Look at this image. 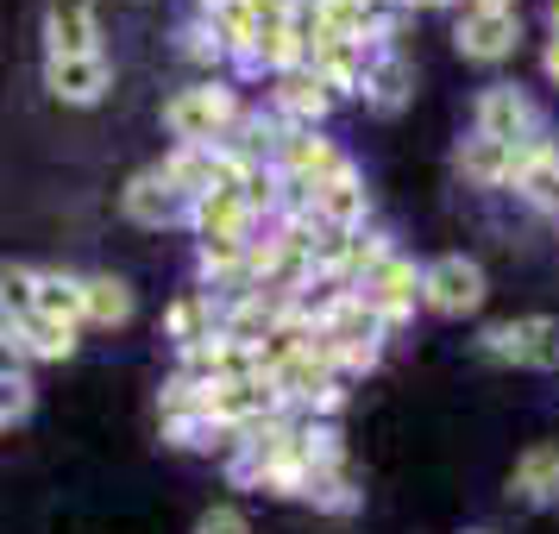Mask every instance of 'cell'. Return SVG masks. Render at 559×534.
<instances>
[{
  "label": "cell",
  "mask_w": 559,
  "mask_h": 534,
  "mask_svg": "<svg viewBox=\"0 0 559 534\" xmlns=\"http://www.w3.org/2000/svg\"><path fill=\"white\" fill-rule=\"evenodd\" d=\"M233 120H239V102L221 82H195V88H177L164 102V127L177 132V145H221Z\"/></svg>",
  "instance_id": "obj_1"
},
{
  "label": "cell",
  "mask_w": 559,
  "mask_h": 534,
  "mask_svg": "<svg viewBox=\"0 0 559 534\" xmlns=\"http://www.w3.org/2000/svg\"><path fill=\"white\" fill-rule=\"evenodd\" d=\"M484 353L522 365V371H559V321L554 315H522V321H497L484 333Z\"/></svg>",
  "instance_id": "obj_2"
},
{
  "label": "cell",
  "mask_w": 559,
  "mask_h": 534,
  "mask_svg": "<svg viewBox=\"0 0 559 534\" xmlns=\"http://www.w3.org/2000/svg\"><path fill=\"white\" fill-rule=\"evenodd\" d=\"M472 132H484V139H497V145H528V139H540L547 132V120H540V107L515 88V82H490L478 95V127Z\"/></svg>",
  "instance_id": "obj_3"
},
{
  "label": "cell",
  "mask_w": 559,
  "mask_h": 534,
  "mask_svg": "<svg viewBox=\"0 0 559 534\" xmlns=\"http://www.w3.org/2000/svg\"><path fill=\"white\" fill-rule=\"evenodd\" d=\"M296 207H302L314 227H328V233H358L365 227V214H371V195H365L358 170L346 164V170H333L328 182H314Z\"/></svg>",
  "instance_id": "obj_4"
},
{
  "label": "cell",
  "mask_w": 559,
  "mask_h": 534,
  "mask_svg": "<svg viewBox=\"0 0 559 534\" xmlns=\"http://www.w3.org/2000/svg\"><path fill=\"white\" fill-rule=\"evenodd\" d=\"M453 45L472 57V63H503V57H515V45H522V13H515V7H478V13H459Z\"/></svg>",
  "instance_id": "obj_5"
},
{
  "label": "cell",
  "mask_w": 559,
  "mask_h": 534,
  "mask_svg": "<svg viewBox=\"0 0 559 534\" xmlns=\"http://www.w3.org/2000/svg\"><path fill=\"white\" fill-rule=\"evenodd\" d=\"M421 302H428L433 315H472V308L484 302V271L465 252L433 258L428 271H421Z\"/></svg>",
  "instance_id": "obj_6"
},
{
  "label": "cell",
  "mask_w": 559,
  "mask_h": 534,
  "mask_svg": "<svg viewBox=\"0 0 559 534\" xmlns=\"http://www.w3.org/2000/svg\"><path fill=\"white\" fill-rule=\"evenodd\" d=\"M509 189H515L534 214H559V145H554V132H540V139H528V145H515Z\"/></svg>",
  "instance_id": "obj_7"
},
{
  "label": "cell",
  "mask_w": 559,
  "mask_h": 534,
  "mask_svg": "<svg viewBox=\"0 0 559 534\" xmlns=\"http://www.w3.org/2000/svg\"><path fill=\"white\" fill-rule=\"evenodd\" d=\"M358 296H365V308L378 315L383 328H396V321H408V315H415V302H421V271H415L408 258L390 252L371 277L358 283Z\"/></svg>",
  "instance_id": "obj_8"
},
{
  "label": "cell",
  "mask_w": 559,
  "mask_h": 534,
  "mask_svg": "<svg viewBox=\"0 0 559 534\" xmlns=\"http://www.w3.org/2000/svg\"><path fill=\"white\" fill-rule=\"evenodd\" d=\"M107 82H114V70H107L102 51L45 57V88H51L57 102H70V107H95L107 95Z\"/></svg>",
  "instance_id": "obj_9"
},
{
  "label": "cell",
  "mask_w": 559,
  "mask_h": 534,
  "mask_svg": "<svg viewBox=\"0 0 559 534\" xmlns=\"http://www.w3.org/2000/svg\"><path fill=\"white\" fill-rule=\"evenodd\" d=\"M120 207H127V221H139V227H177V221H189V195H177L170 177H164L157 164L127 182Z\"/></svg>",
  "instance_id": "obj_10"
},
{
  "label": "cell",
  "mask_w": 559,
  "mask_h": 534,
  "mask_svg": "<svg viewBox=\"0 0 559 534\" xmlns=\"http://www.w3.org/2000/svg\"><path fill=\"white\" fill-rule=\"evenodd\" d=\"M45 38H51V57H76V51H102L95 38V0H45Z\"/></svg>",
  "instance_id": "obj_11"
},
{
  "label": "cell",
  "mask_w": 559,
  "mask_h": 534,
  "mask_svg": "<svg viewBox=\"0 0 559 534\" xmlns=\"http://www.w3.org/2000/svg\"><path fill=\"white\" fill-rule=\"evenodd\" d=\"M333 102H340V95H333L314 70H289V76H277V114L289 120V127H314V120H328Z\"/></svg>",
  "instance_id": "obj_12"
},
{
  "label": "cell",
  "mask_w": 559,
  "mask_h": 534,
  "mask_svg": "<svg viewBox=\"0 0 559 534\" xmlns=\"http://www.w3.org/2000/svg\"><path fill=\"white\" fill-rule=\"evenodd\" d=\"M164 333L182 346H202V340H214L221 333V308H214V289H182L177 302L164 308Z\"/></svg>",
  "instance_id": "obj_13"
},
{
  "label": "cell",
  "mask_w": 559,
  "mask_h": 534,
  "mask_svg": "<svg viewBox=\"0 0 559 534\" xmlns=\"http://www.w3.org/2000/svg\"><path fill=\"white\" fill-rule=\"evenodd\" d=\"M509 490H515L522 503H534V509L559 503V447H554V440H540V447H528V453L515 459Z\"/></svg>",
  "instance_id": "obj_14"
},
{
  "label": "cell",
  "mask_w": 559,
  "mask_h": 534,
  "mask_svg": "<svg viewBox=\"0 0 559 534\" xmlns=\"http://www.w3.org/2000/svg\"><path fill=\"white\" fill-rule=\"evenodd\" d=\"M408 88H415V70H408L396 51H371V63H365V102L378 107V114H396V107L408 102Z\"/></svg>",
  "instance_id": "obj_15"
},
{
  "label": "cell",
  "mask_w": 559,
  "mask_h": 534,
  "mask_svg": "<svg viewBox=\"0 0 559 534\" xmlns=\"http://www.w3.org/2000/svg\"><path fill=\"white\" fill-rule=\"evenodd\" d=\"M459 170L478 182V189H509L515 152H509V145H497V139H484V132H472V139L459 145Z\"/></svg>",
  "instance_id": "obj_16"
},
{
  "label": "cell",
  "mask_w": 559,
  "mask_h": 534,
  "mask_svg": "<svg viewBox=\"0 0 559 534\" xmlns=\"http://www.w3.org/2000/svg\"><path fill=\"white\" fill-rule=\"evenodd\" d=\"M32 315H38V321H57V328H82V277H63V271H38V296H32Z\"/></svg>",
  "instance_id": "obj_17"
},
{
  "label": "cell",
  "mask_w": 559,
  "mask_h": 534,
  "mask_svg": "<svg viewBox=\"0 0 559 534\" xmlns=\"http://www.w3.org/2000/svg\"><path fill=\"white\" fill-rule=\"evenodd\" d=\"M82 321H88V328H127L132 289L120 277H82Z\"/></svg>",
  "instance_id": "obj_18"
},
{
  "label": "cell",
  "mask_w": 559,
  "mask_h": 534,
  "mask_svg": "<svg viewBox=\"0 0 559 534\" xmlns=\"http://www.w3.org/2000/svg\"><path fill=\"white\" fill-rule=\"evenodd\" d=\"M13 333H20V353H32V358H70L76 353V328H57V321H38V315L13 321Z\"/></svg>",
  "instance_id": "obj_19"
},
{
  "label": "cell",
  "mask_w": 559,
  "mask_h": 534,
  "mask_svg": "<svg viewBox=\"0 0 559 534\" xmlns=\"http://www.w3.org/2000/svg\"><path fill=\"white\" fill-rule=\"evenodd\" d=\"M32 296H38V271H26V264H0V315L26 321Z\"/></svg>",
  "instance_id": "obj_20"
},
{
  "label": "cell",
  "mask_w": 559,
  "mask_h": 534,
  "mask_svg": "<svg viewBox=\"0 0 559 534\" xmlns=\"http://www.w3.org/2000/svg\"><path fill=\"white\" fill-rule=\"evenodd\" d=\"M195 534H252V522H246L233 503H214L202 522H195Z\"/></svg>",
  "instance_id": "obj_21"
},
{
  "label": "cell",
  "mask_w": 559,
  "mask_h": 534,
  "mask_svg": "<svg viewBox=\"0 0 559 534\" xmlns=\"http://www.w3.org/2000/svg\"><path fill=\"white\" fill-rule=\"evenodd\" d=\"M540 70H547V82H554V88H559V38H554V45H547V57H540Z\"/></svg>",
  "instance_id": "obj_22"
},
{
  "label": "cell",
  "mask_w": 559,
  "mask_h": 534,
  "mask_svg": "<svg viewBox=\"0 0 559 534\" xmlns=\"http://www.w3.org/2000/svg\"><path fill=\"white\" fill-rule=\"evenodd\" d=\"M478 7H515V0H459V13H478Z\"/></svg>",
  "instance_id": "obj_23"
},
{
  "label": "cell",
  "mask_w": 559,
  "mask_h": 534,
  "mask_svg": "<svg viewBox=\"0 0 559 534\" xmlns=\"http://www.w3.org/2000/svg\"><path fill=\"white\" fill-rule=\"evenodd\" d=\"M403 7H447V0H403Z\"/></svg>",
  "instance_id": "obj_24"
},
{
  "label": "cell",
  "mask_w": 559,
  "mask_h": 534,
  "mask_svg": "<svg viewBox=\"0 0 559 534\" xmlns=\"http://www.w3.org/2000/svg\"><path fill=\"white\" fill-rule=\"evenodd\" d=\"M547 20H554V38H559V0H554V13H547Z\"/></svg>",
  "instance_id": "obj_25"
}]
</instances>
